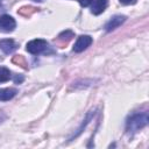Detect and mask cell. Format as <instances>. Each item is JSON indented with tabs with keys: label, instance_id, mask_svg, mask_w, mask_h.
<instances>
[{
	"label": "cell",
	"instance_id": "1",
	"mask_svg": "<svg viewBox=\"0 0 149 149\" xmlns=\"http://www.w3.org/2000/svg\"><path fill=\"white\" fill-rule=\"evenodd\" d=\"M147 121H148L147 114H137V115H134L128 121V129L135 132V130L142 128L143 126H146L147 125Z\"/></svg>",
	"mask_w": 149,
	"mask_h": 149
},
{
	"label": "cell",
	"instance_id": "2",
	"mask_svg": "<svg viewBox=\"0 0 149 149\" xmlns=\"http://www.w3.org/2000/svg\"><path fill=\"white\" fill-rule=\"evenodd\" d=\"M48 44L44 40H33L30 41L29 43H27V50L30 52V54H34V55H37V54H41L42 51H44L47 49Z\"/></svg>",
	"mask_w": 149,
	"mask_h": 149
},
{
	"label": "cell",
	"instance_id": "3",
	"mask_svg": "<svg viewBox=\"0 0 149 149\" xmlns=\"http://www.w3.org/2000/svg\"><path fill=\"white\" fill-rule=\"evenodd\" d=\"M15 28V20L9 15H1L0 16V31L10 33Z\"/></svg>",
	"mask_w": 149,
	"mask_h": 149
},
{
	"label": "cell",
	"instance_id": "4",
	"mask_svg": "<svg viewBox=\"0 0 149 149\" xmlns=\"http://www.w3.org/2000/svg\"><path fill=\"white\" fill-rule=\"evenodd\" d=\"M92 43V37L88 35H81L78 37L77 42L73 45V50L76 52H80L83 50H85L87 47H90V44Z\"/></svg>",
	"mask_w": 149,
	"mask_h": 149
},
{
	"label": "cell",
	"instance_id": "5",
	"mask_svg": "<svg viewBox=\"0 0 149 149\" xmlns=\"http://www.w3.org/2000/svg\"><path fill=\"white\" fill-rule=\"evenodd\" d=\"M72 37H73V33H72L71 30H65V31L61 33V34L57 36V38L55 40V43H56L59 48H64V47L68 45V43L72 40Z\"/></svg>",
	"mask_w": 149,
	"mask_h": 149
},
{
	"label": "cell",
	"instance_id": "6",
	"mask_svg": "<svg viewBox=\"0 0 149 149\" xmlns=\"http://www.w3.org/2000/svg\"><path fill=\"white\" fill-rule=\"evenodd\" d=\"M0 49L5 54H10L16 49V44L13 40H2L0 41Z\"/></svg>",
	"mask_w": 149,
	"mask_h": 149
},
{
	"label": "cell",
	"instance_id": "7",
	"mask_svg": "<svg viewBox=\"0 0 149 149\" xmlns=\"http://www.w3.org/2000/svg\"><path fill=\"white\" fill-rule=\"evenodd\" d=\"M125 16H122V15H116V16H114L112 20H109L108 21V23L106 24V30L107 31H111V30H113V29H115V28H118L123 21H125Z\"/></svg>",
	"mask_w": 149,
	"mask_h": 149
},
{
	"label": "cell",
	"instance_id": "8",
	"mask_svg": "<svg viewBox=\"0 0 149 149\" xmlns=\"http://www.w3.org/2000/svg\"><path fill=\"white\" fill-rule=\"evenodd\" d=\"M107 5H108V0H95L94 3H93V6H92V9H91V10H92L93 14L98 15V14L102 13V12L106 9Z\"/></svg>",
	"mask_w": 149,
	"mask_h": 149
},
{
	"label": "cell",
	"instance_id": "9",
	"mask_svg": "<svg viewBox=\"0 0 149 149\" xmlns=\"http://www.w3.org/2000/svg\"><path fill=\"white\" fill-rule=\"evenodd\" d=\"M16 94L15 88H0V100H9Z\"/></svg>",
	"mask_w": 149,
	"mask_h": 149
},
{
	"label": "cell",
	"instance_id": "10",
	"mask_svg": "<svg viewBox=\"0 0 149 149\" xmlns=\"http://www.w3.org/2000/svg\"><path fill=\"white\" fill-rule=\"evenodd\" d=\"M37 10H38V8H36L34 6H23L17 10V13L22 16H30L31 14H34Z\"/></svg>",
	"mask_w": 149,
	"mask_h": 149
},
{
	"label": "cell",
	"instance_id": "11",
	"mask_svg": "<svg viewBox=\"0 0 149 149\" xmlns=\"http://www.w3.org/2000/svg\"><path fill=\"white\" fill-rule=\"evenodd\" d=\"M12 61H13V63H14V64H16V65L21 66L22 69H28L27 61H26V58H24L22 55H16V56H14Z\"/></svg>",
	"mask_w": 149,
	"mask_h": 149
},
{
	"label": "cell",
	"instance_id": "12",
	"mask_svg": "<svg viewBox=\"0 0 149 149\" xmlns=\"http://www.w3.org/2000/svg\"><path fill=\"white\" fill-rule=\"evenodd\" d=\"M10 78V72L6 68H0V83L7 81Z\"/></svg>",
	"mask_w": 149,
	"mask_h": 149
},
{
	"label": "cell",
	"instance_id": "13",
	"mask_svg": "<svg viewBox=\"0 0 149 149\" xmlns=\"http://www.w3.org/2000/svg\"><path fill=\"white\" fill-rule=\"evenodd\" d=\"M93 1H94V0H79L80 5H81V6H84V7H87V6H90V5H91Z\"/></svg>",
	"mask_w": 149,
	"mask_h": 149
},
{
	"label": "cell",
	"instance_id": "14",
	"mask_svg": "<svg viewBox=\"0 0 149 149\" xmlns=\"http://www.w3.org/2000/svg\"><path fill=\"white\" fill-rule=\"evenodd\" d=\"M122 3H125V5H129V3H134L135 2V0H120Z\"/></svg>",
	"mask_w": 149,
	"mask_h": 149
},
{
	"label": "cell",
	"instance_id": "15",
	"mask_svg": "<svg viewBox=\"0 0 149 149\" xmlns=\"http://www.w3.org/2000/svg\"><path fill=\"white\" fill-rule=\"evenodd\" d=\"M0 3H1V0H0Z\"/></svg>",
	"mask_w": 149,
	"mask_h": 149
}]
</instances>
